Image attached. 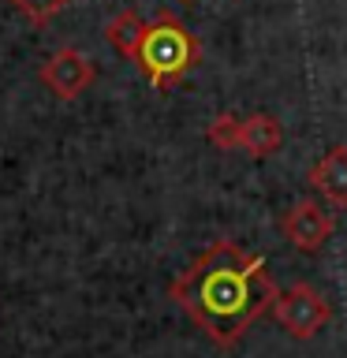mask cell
<instances>
[{"instance_id":"obj_3","label":"cell","mask_w":347,"mask_h":358,"mask_svg":"<svg viewBox=\"0 0 347 358\" xmlns=\"http://www.w3.org/2000/svg\"><path fill=\"white\" fill-rule=\"evenodd\" d=\"M269 313H273L276 324L291 336V340H310V336H318L325 324L332 321L329 299L310 284H295L288 291H276L273 310Z\"/></svg>"},{"instance_id":"obj_2","label":"cell","mask_w":347,"mask_h":358,"mask_svg":"<svg viewBox=\"0 0 347 358\" xmlns=\"http://www.w3.org/2000/svg\"><path fill=\"white\" fill-rule=\"evenodd\" d=\"M201 60V45L194 41L179 15L172 11H161L157 19L146 22V38L139 45V56H134V67L146 75L157 94H168L172 86H179L183 78L198 67Z\"/></svg>"},{"instance_id":"obj_10","label":"cell","mask_w":347,"mask_h":358,"mask_svg":"<svg viewBox=\"0 0 347 358\" xmlns=\"http://www.w3.org/2000/svg\"><path fill=\"white\" fill-rule=\"evenodd\" d=\"M8 4L15 8L30 27H49L56 15H64L71 0H8Z\"/></svg>"},{"instance_id":"obj_8","label":"cell","mask_w":347,"mask_h":358,"mask_svg":"<svg viewBox=\"0 0 347 358\" xmlns=\"http://www.w3.org/2000/svg\"><path fill=\"white\" fill-rule=\"evenodd\" d=\"M142 38H146V19L139 15V11H131V8L120 11V15L105 27V41L123 56V60H131V64H134V56H139Z\"/></svg>"},{"instance_id":"obj_6","label":"cell","mask_w":347,"mask_h":358,"mask_svg":"<svg viewBox=\"0 0 347 358\" xmlns=\"http://www.w3.org/2000/svg\"><path fill=\"white\" fill-rule=\"evenodd\" d=\"M310 187L336 209H347V145H332L310 168Z\"/></svg>"},{"instance_id":"obj_7","label":"cell","mask_w":347,"mask_h":358,"mask_svg":"<svg viewBox=\"0 0 347 358\" xmlns=\"http://www.w3.org/2000/svg\"><path fill=\"white\" fill-rule=\"evenodd\" d=\"M280 142H284V127H280L276 116H269V112H254V116L243 120L239 150H243L246 157L265 161V157H273V153L280 150Z\"/></svg>"},{"instance_id":"obj_9","label":"cell","mask_w":347,"mask_h":358,"mask_svg":"<svg viewBox=\"0 0 347 358\" xmlns=\"http://www.w3.org/2000/svg\"><path fill=\"white\" fill-rule=\"evenodd\" d=\"M239 131H243V120L232 116V112H220V116H213V123L206 127V138L213 150L228 153V150H239Z\"/></svg>"},{"instance_id":"obj_5","label":"cell","mask_w":347,"mask_h":358,"mask_svg":"<svg viewBox=\"0 0 347 358\" xmlns=\"http://www.w3.org/2000/svg\"><path fill=\"white\" fill-rule=\"evenodd\" d=\"M38 78H41L45 86H49L52 97L75 101L78 94H86V90L94 86L97 67H94V60H90V56H83L78 49H56L49 60L41 64Z\"/></svg>"},{"instance_id":"obj_1","label":"cell","mask_w":347,"mask_h":358,"mask_svg":"<svg viewBox=\"0 0 347 358\" xmlns=\"http://www.w3.org/2000/svg\"><path fill=\"white\" fill-rule=\"evenodd\" d=\"M168 291L217 347H235L262 313L273 310L276 299L265 257L246 254L232 239H217L209 250H201Z\"/></svg>"},{"instance_id":"obj_4","label":"cell","mask_w":347,"mask_h":358,"mask_svg":"<svg viewBox=\"0 0 347 358\" xmlns=\"http://www.w3.org/2000/svg\"><path fill=\"white\" fill-rule=\"evenodd\" d=\"M280 231L288 235V243L295 246V250L302 254H318L325 243L332 239V231H336V220H332V213L321 206V201H313V198H302L295 201L284 217H280Z\"/></svg>"}]
</instances>
